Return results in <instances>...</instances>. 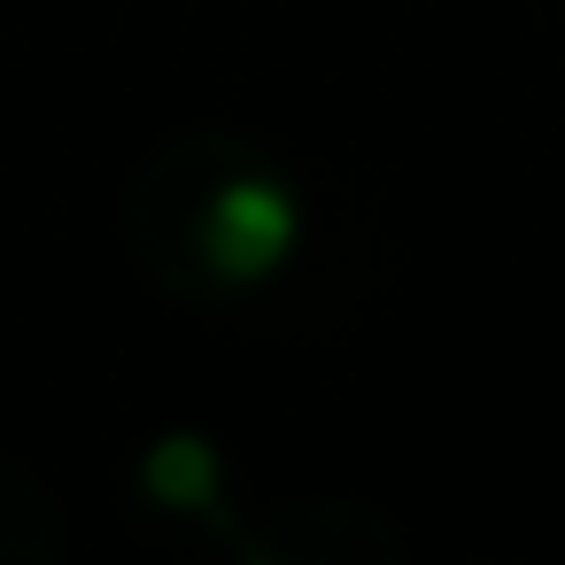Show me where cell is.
<instances>
[{"label": "cell", "instance_id": "1", "mask_svg": "<svg viewBox=\"0 0 565 565\" xmlns=\"http://www.w3.org/2000/svg\"><path fill=\"white\" fill-rule=\"evenodd\" d=\"M295 248V202L271 179H233L202 210V264L217 279H264Z\"/></svg>", "mask_w": 565, "mask_h": 565}, {"label": "cell", "instance_id": "2", "mask_svg": "<svg viewBox=\"0 0 565 565\" xmlns=\"http://www.w3.org/2000/svg\"><path fill=\"white\" fill-rule=\"evenodd\" d=\"M148 495L156 503H171V511H210L217 503V449L202 441V434H171V441H156L148 449Z\"/></svg>", "mask_w": 565, "mask_h": 565}, {"label": "cell", "instance_id": "3", "mask_svg": "<svg viewBox=\"0 0 565 565\" xmlns=\"http://www.w3.org/2000/svg\"><path fill=\"white\" fill-rule=\"evenodd\" d=\"M248 565H279V557H248Z\"/></svg>", "mask_w": 565, "mask_h": 565}]
</instances>
